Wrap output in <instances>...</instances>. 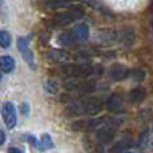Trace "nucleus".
Here are the masks:
<instances>
[{"mask_svg": "<svg viewBox=\"0 0 153 153\" xmlns=\"http://www.w3.org/2000/svg\"><path fill=\"white\" fill-rule=\"evenodd\" d=\"M85 15V10L82 5H73L70 7L67 11L65 12H61L58 15H55L54 18V22L58 27H65L67 24H70L71 22H75L78 19H81L82 16Z\"/></svg>", "mask_w": 153, "mask_h": 153, "instance_id": "obj_1", "label": "nucleus"}, {"mask_svg": "<svg viewBox=\"0 0 153 153\" xmlns=\"http://www.w3.org/2000/svg\"><path fill=\"white\" fill-rule=\"evenodd\" d=\"M65 73L67 75H70V78H87L94 73V67L90 66L87 63H76V65H65L62 67Z\"/></svg>", "mask_w": 153, "mask_h": 153, "instance_id": "obj_2", "label": "nucleus"}, {"mask_svg": "<svg viewBox=\"0 0 153 153\" xmlns=\"http://www.w3.org/2000/svg\"><path fill=\"white\" fill-rule=\"evenodd\" d=\"M117 130V124L114 121L110 120H105L102 122L100 128H98L97 132V140L100 141V144H108L113 140L114 134H116Z\"/></svg>", "mask_w": 153, "mask_h": 153, "instance_id": "obj_3", "label": "nucleus"}, {"mask_svg": "<svg viewBox=\"0 0 153 153\" xmlns=\"http://www.w3.org/2000/svg\"><path fill=\"white\" fill-rule=\"evenodd\" d=\"M1 114H3V121H4L5 126L8 129H13L16 125V109L15 105H13L11 101H7V102L3 103V109H1Z\"/></svg>", "mask_w": 153, "mask_h": 153, "instance_id": "obj_4", "label": "nucleus"}, {"mask_svg": "<svg viewBox=\"0 0 153 153\" xmlns=\"http://www.w3.org/2000/svg\"><path fill=\"white\" fill-rule=\"evenodd\" d=\"M18 50L20 51V55L23 56L24 62L28 65L31 69H35V63H34V54H32L31 48H30V42L28 38L20 36L18 39Z\"/></svg>", "mask_w": 153, "mask_h": 153, "instance_id": "obj_5", "label": "nucleus"}, {"mask_svg": "<svg viewBox=\"0 0 153 153\" xmlns=\"http://www.w3.org/2000/svg\"><path fill=\"white\" fill-rule=\"evenodd\" d=\"M97 40L102 46H111L118 40V32L111 28H103L97 32Z\"/></svg>", "mask_w": 153, "mask_h": 153, "instance_id": "obj_6", "label": "nucleus"}, {"mask_svg": "<svg viewBox=\"0 0 153 153\" xmlns=\"http://www.w3.org/2000/svg\"><path fill=\"white\" fill-rule=\"evenodd\" d=\"M69 32H70V35H71L73 40H74V43L85 42V40H87L90 36V28H89V26L85 23L76 24L74 28Z\"/></svg>", "mask_w": 153, "mask_h": 153, "instance_id": "obj_7", "label": "nucleus"}, {"mask_svg": "<svg viewBox=\"0 0 153 153\" xmlns=\"http://www.w3.org/2000/svg\"><path fill=\"white\" fill-rule=\"evenodd\" d=\"M102 110V101L98 97H91L85 100V113L90 116H95Z\"/></svg>", "mask_w": 153, "mask_h": 153, "instance_id": "obj_8", "label": "nucleus"}, {"mask_svg": "<svg viewBox=\"0 0 153 153\" xmlns=\"http://www.w3.org/2000/svg\"><path fill=\"white\" fill-rule=\"evenodd\" d=\"M108 74L111 81H122V79L126 78L130 73H129V70H128V67L122 66V65H114V66H111L110 69H109Z\"/></svg>", "mask_w": 153, "mask_h": 153, "instance_id": "obj_9", "label": "nucleus"}, {"mask_svg": "<svg viewBox=\"0 0 153 153\" xmlns=\"http://www.w3.org/2000/svg\"><path fill=\"white\" fill-rule=\"evenodd\" d=\"M118 39L124 46H132L136 42V34L132 28H124L118 34Z\"/></svg>", "mask_w": 153, "mask_h": 153, "instance_id": "obj_10", "label": "nucleus"}, {"mask_svg": "<svg viewBox=\"0 0 153 153\" xmlns=\"http://www.w3.org/2000/svg\"><path fill=\"white\" fill-rule=\"evenodd\" d=\"M15 69V61L10 55H1L0 56V73H11Z\"/></svg>", "mask_w": 153, "mask_h": 153, "instance_id": "obj_11", "label": "nucleus"}, {"mask_svg": "<svg viewBox=\"0 0 153 153\" xmlns=\"http://www.w3.org/2000/svg\"><path fill=\"white\" fill-rule=\"evenodd\" d=\"M67 113L73 114V116H79V114L85 113V100L79 98L75 100L67 106Z\"/></svg>", "mask_w": 153, "mask_h": 153, "instance_id": "obj_12", "label": "nucleus"}, {"mask_svg": "<svg viewBox=\"0 0 153 153\" xmlns=\"http://www.w3.org/2000/svg\"><path fill=\"white\" fill-rule=\"evenodd\" d=\"M122 106V98L118 94H111L106 101V109L109 111H117Z\"/></svg>", "mask_w": 153, "mask_h": 153, "instance_id": "obj_13", "label": "nucleus"}, {"mask_svg": "<svg viewBox=\"0 0 153 153\" xmlns=\"http://www.w3.org/2000/svg\"><path fill=\"white\" fill-rule=\"evenodd\" d=\"M97 89V82L95 81H79V86L76 91L82 94H90Z\"/></svg>", "mask_w": 153, "mask_h": 153, "instance_id": "obj_14", "label": "nucleus"}, {"mask_svg": "<svg viewBox=\"0 0 153 153\" xmlns=\"http://www.w3.org/2000/svg\"><path fill=\"white\" fill-rule=\"evenodd\" d=\"M144 97H145V91H144L141 87H136V89H133L129 94V100H130L132 103H140L141 101L144 100Z\"/></svg>", "mask_w": 153, "mask_h": 153, "instance_id": "obj_15", "label": "nucleus"}, {"mask_svg": "<svg viewBox=\"0 0 153 153\" xmlns=\"http://www.w3.org/2000/svg\"><path fill=\"white\" fill-rule=\"evenodd\" d=\"M71 1L73 0H47L46 1V8H48V10H56V8L66 7Z\"/></svg>", "mask_w": 153, "mask_h": 153, "instance_id": "obj_16", "label": "nucleus"}, {"mask_svg": "<svg viewBox=\"0 0 153 153\" xmlns=\"http://www.w3.org/2000/svg\"><path fill=\"white\" fill-rule=\"evenodd\" d=\"M62 86H63V89L67 90V91H76L78 86H79V81L75 78H67L66 81H63Z\"/></svg>", "mask_w": 153, "mask_h": 153, "instance_id": "obj_17", "label": "nucleus"}, {"mask_svg": "<svg viewBox=\"0 0 153 153\" xmlns=\"http://www.w3.org/2000/svg\"><path fill=\"white\" fill-rule=\"evenodd\" d=\"M40 148H42L43 151H48V149L54 148V143H53V140H51L50 134H47V133L42 134V137H40Z\"/></svg>", "mask_w": 153, "mask_h": 153, "instance_id": "obj_18", "label": "nucleus"}, {"mask_svg": "<svg viewBox=\"0 0 153 153\" xmlns=\"http://www.w3.org/2000/svg\"><path fill=\"white\" fill-rule=\"evenodd\" d=\"M143 141H144V146H145L148 151H153V126L145 133Z\"/></svg>", "mask_w": 153, "mask_h": 153, "instance_id": "obj_19", "label": "nucleus"}, {"mask_svg": "<svg viewBox=\"0 0 153 153\" xmlns=\"http://www.w3.org/2000/svg\"><path fill=\"white\" fill-rule=\"evenodd\" d=\"M48 56H50L51 59H53L54 62H63L67 59V55L63 53V51H59V50H54L51 51L50 54H48Z\"/></svg>", "mask_w": 153, "mask_h": 153, "instance_id": "obj_20", "label": "nucleus"}, {"mask_svg": "<svg viewBox=\"0 0 153 153\" xmlns=\"http://www.w3.org/2000/svg\"><path fill=\"white\" fill-rule=\"evenodd\" d=\"M11 45V35L7 31H0V47L7 48Z\"/></svg>", "mask_w": 153, "mask_h": 153, "instance_id": "obj_21", "label": "nucleus"}, {"mask_svg": "<svg viewBox=\"0 0 153 153\" xmlns=\"http://www.w3.org/2000/svg\"><path fill=\"white\" fill-rule=\"evenodd\" d=\"M20 110H22V113H23L24 116H28V113H30V106H28V103H22Z\"/></svg>", "mask_w": 153, "mask_h": 153, "instance_id": "obj_22", "label": "nucleus"}, {"mask_svg": "<svg viewBox=\"0 0 153 153\" xmlns=\"http://www.w3.org/2000/svg\"><path fill=\"white\" fill-rule=\"evenodd\" d=\"M8 153H24V152L22 151L20 148H16V146H12V148L8 149Z\"/></svg>", "mask_w": 153, "mask_h": 153, "instance_id": "obj_23", "label": "nucleus"}, {"mask_svg": "<svg viewBox=\"0 0 153 153\" xmlns=\"http://www.w3.org/2000/svg\"><path fill=\"white\" fill-rule=\"evenodd\" d=\"M4 141H5V134H4V132L0 129V145H3Z\"/></svg>", "mask_w": 153, "mask_h": 153, "instance_id": "obj_24", "label": "nucleus"}, {"mask_svg": "<svg viewBox=\"0 0 153 153\" xmlns=\"http://www.w3.org/2000/svg\"><path fill=\"white\" fill-rule=\"evenodd\" d=\"M121 153H134V152H130V151H122Z\"/></svg>", "mask_w": 153, "mask_h": 153, "instance_id": "obj_25", "label": "nucleus"}, {"mask_svg": "<svg viewBox=\"0 0 153 153\" xmlns=\"http://www.w3.org/2000/svg\"><path fill=\"white\" fill-rule=\"evenodd\" d=\"M0 79H1V73H0Z\"/></svg>", "mask_w": 153, "mask_h": 153, "instance_id": "obj_26", "label": "nucleus"}]
</instances>
